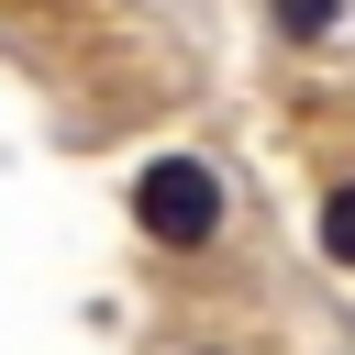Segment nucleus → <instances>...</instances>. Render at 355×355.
<instances>
[{"label": "nucleus", "mask_w": 355, "mask_h": 355, "mask_svg": "<svg viewBox=\"0 0 355 355\" xmlns=\"http://www.w3.org/2000/svg\"><path fill=\"white\" fill-rule=\"evenodd\" d=\"M322 255H333V266H355V178L322 200Z\"/></svg>", "instance_id": "obj_3"}, {"label": "nucleus", "mask_w": 355, "mask_h": 355, "mask_svg": "<svg viewBox=\"0 0 355 355\" xmlns=\"http://www.w3.org/2000/svg\"><path fill=\"white\" fill-rule=\"evenodd\" d=\"M189 355H222V344H189Z\"/></svg>", "instance_id": "obj_4"}, {"label": "nucleus", "mask_w": 355, "mask_h": 355, "mask_svg": "<svg viewBox=\"0 0 355 355\" xmlns=\"http://www.w3.org/2000/svg\"><path fill=\"white\" fill-rule=\"evenodd\" d=\"M266 22H277L288 44H322V33L344 22V0H266Z\"/></svg>", "instance_id": "obj_2"}, {"label": "nucleus", "mask_w": 355, "mask_h": 355, "mask_svg": "<svg viewBox=\"0 0 355 355\" xmlns=\"http://www.w3.org/2000/svg\"><path fill=\"white\" fill-rule=\"evenodd\" d=\"M133 222H144V244L200 255V244L222 233V178H211L200 155H155V166L133 178Z\"/></svg>", "instance_id": "obj_1"}]
</instances>
